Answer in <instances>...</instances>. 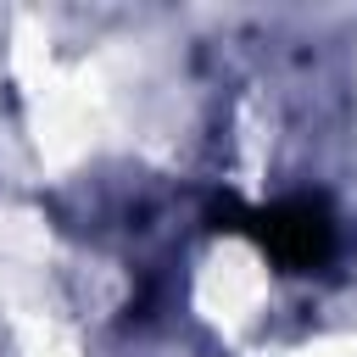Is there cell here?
I'll list each match as a JSON object with an SVG mask.
<instances>
[{"mask_svg": "<svg viewBox=\"0 0 357 357\" xmlns=\"http://www.w3.org/2000/svg\"><path fill=\"white\" fill-rule=\"evenodd\" d=\"M251 234H257L262 251H268L273 262H284V268H312V262H324V257H329V240H335L329 212H324L318 201H279V206H268V212L251 218Z\"/></svg>", "mask_w": 357, "mask_h": 357, "instance_id": "6da1fadb", "label": "cell"}]
</instances>
